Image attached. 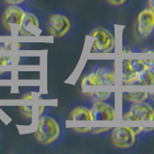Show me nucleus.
I'll list each match as a JSON object with an SVG mask.
<instances>
[{"instance_id":"f257e3e1","label":"nucleus","mask_w":154,"mask_h":154,"mask_svg":"<svg viewBox=\"0 0 154 154\" xmlns=\"http://www.w3.org/2000/svg\"><path fill=\"white\" fill-rule=\"evenodd\" d=\"M38 124L34 133L36 140L42 146L55 147L60 144L66 135V124L62 116L49 106H40Z\"/></svg>"},{"instance_id":"f03ea898","label":"nucleus","mask_w":154,"mask_h":154,"mask_svg":"<svg viewBox=\"0 0 154 154\" xmlns=\"http://www.w3.org/2000/svg\"><path fill=\"white\" fill-rule=\"evenodd\" d=\"M48 33L57 38L67 40L75 31L76 22L73 14L67 11H55L52 13L46 22Z\"/></svg>"},{"instance_id":"7ed1b4c3","label":"nucleus","mask_w":154,"mask_h":154,"mask_svg":"<svg viewBox=\"0 0 154 154\" xmlns=\"http://www.w3.org/2000/svg\"><path fill=\"white\" fill-rule=\"evenodd\" d=\"M45 18L42 14L35 9L26 8L25 16L17 29V34L23 37L38 36L45 29Z\"/></svg>"},{"instance_id":"20e7f679","label":"nucleus","mask_w":154,"mask_h":154,"mask_svg":"<svg viewBox=\"0 0 154 154\" xmlns=\"http://www.w3.org/2000/svg\"><path fill=\"white\" fill-rule=\"evenodd\" d=\"M89 36L94 38L91 52L94 53H112L115 49V36L108 28L96 26L91 29Z\"/></svg>"},{"instance_id":"39448f33","label":"nucleus","mask_w":154,"mask_h":154,"mask_svg":"<svg viewBox=\"0 0 154 154\" xmlns=\"http://www.w3.org/2000/svg\"><path fill=\"white\" fill-rule=\"evenodd\" d=\"M29 6H20V5H8L1 14V23L3 28L8 33L12 31H17L19 25L21 24L26 8Z\"/></svg>"},{"instance_id":"423d86ee","label":"nucleus","mask_w":154,"mask_h":154,"mask_svg":"<svg viewBox=\"0 0 154 154\" xmlns=\"http://www.w3.org/2000/svg\"><path fill=\"white\" fill-rule=\"evenodd\" d=\"M154 32V11L146 8L139 13L135 24V34L140 40L149 37Z\"/></svg>"},{"instance_id":"0eeeda50","label":"nucleus","mask_w":154,"mask_h":154,"mask_svg":"<svg viewBox=\"0 0 154 154\" xmlns=\"http://www.w3.org/2000/svg\"><path fill=\"white\" fill-rule=\"evenodd\" d=\"M124 120H154V108L146 101L132 103L127 112L122 114Z\"/></svg>"},{"instance_id":"6e6552de","label":"nucleus","mask_w":154,"mask_h":154,"mask_svg":"<svg viewBox=\"0 0 154 154\" xmlns=\"http://www.w3.org/2000/svg\"><path fill=\"white\" fill-rule=\"evenodd\" d=\"M136 142V132L131 127H117L113 129L112 143L118 148L132 147Z\"/></svg>"},{"instance_id":"1a4fd4ad","label":"nucleus","mask_w":154,"mask_h":154,"mask_svg":"<svg viewBox=\"0 0 154 154\" xmlns=\"http://www.w3.org/2000/svg\"><path fill=\"white\" fill-rule=\"evenodd\" d=\"M93 120H114L116 119L115 108L107 101H93L90 104Z\"/></svg>"},{"instance_id":"9d476101","label":"nucleus","mask_w":154,"mask_h":154,"mask_svg":"<svg viewBox=\"0 0 154 154\" xmlns=\"http://www.w3.org/2000/svg\"><path fill=\"white\" fill-rule=\"evenodd\" d=\"M66 119L69 120H93L90 105L75 104L70 108Z\"/></svg>"},{"instance_id":"9b49d317","label":"nucleus","mask_w":154,"mask_h":154,"mask_svg":"<svg viewBox=\"0 0 154 154\" xmlns=\"http://www.w3.org/2000/svg\"><path fill=\"white\" fill-rule=\"evenodd\" d=\"M138 73L131 65V62L128 59H125L122 63V85L128 86L133 85L134 81L136 80Z\"/></svg>"},{"instance_id":"f8f14e48","label":"nucleus","mask_w":154,"mask_h":154,"mask_svg":"<svg viewBox=\"0 0 154 154\" xmlns=\"http://www.w3.org/2000/svg\"><path fill=\"white\" fill-rule=\"evenodd\" d=\"M99 70H100V66H95L93 69L87 71V73L83 76L81 81L82 88L86 89V88H90V87L100 86Z\"/></svg>"},{"instance_id":"ddd939ff","label":"nucleus","mask_w":154,"mask_h":154,"mask_svg":"<svg viewBox=\"0 0 154 154\" xmlns=\"http://www.w3.org/2000/svg\"><path fill=\"white\" fill-rule=\"evenodd\" d=\"M100 86H114L116 83V74L113 65L100 66L99 70Z\"/></svg>"},{"instance_id":"4468645a","label":"nucleus","mask_w":154,"mask_h":154,"mask_svg":"<svg viewBox=\"0 0 154 154\" xmlns=\"http://www.w3.org/2000/svg\"><path fill=\"white\" fill-rule=\"evenodd\" d=\"M133 85L154 87V67L147 69L141 73H139Z\"/></svg>"},{"instance_id":"2eb2a0df","label":"nucleus","mask_w":154,"mask_h":154,"mask_svg":"<svg viewBox=\"0 0 154 154\" xmlns=\"http://www.w3.org/2000/svg\"><path fill=\"white\" fill-rule=\"evenodd\" d=\"M148 98V93L144 91H123L122 93V99L126 102L137 103L143 102Z\"/></svg>"},{"instance_id":"dca6fc26","label":"nucleus","mask_w":154,"mask_h":154,"mask_svg":"<svg viewBox=\"0 0 154 154\" xmlns=\"http://www.w3.org/2000/svg\"><path fill=\"white\" fill-rule=\"evenodd\" d=\"M86 94L91 99V101H107L112 96V91H88Z\"/></svg>"},{"instance_id":"f3484780","label":"nucleus","mask_w":154,"mask_h":154,"mask_svg":"<svg viewBox=\"0 0 154 154\" xmlns=\"http://www.w3.org/2000/svg\"><path fill=\"white\" fill-rule=\"evenodd\" d=\"M130 62H131L133 69H135V71H136L138 74L148 69L146 65L143 63V60H142V59H134V60H130Z\"/></svg>"},{"instance_id":"a211bd4d","label":"nucleus","mask_w":154,"mask_h":154,"mask_svg":"<svg viewBox=\"0 0 154 154\" xmlns=\"http://www.w3.org/2000/svg\"><path fill=\"white\" fill-rule=\"evenodd\" d=\"M19 111H20V113L25 118L32 119V115H33L32 106H20V107H19Z\"/></svg>"},{"instance_id":"6ab92c4d","label":"nucleus","mask_w":154,"mask_h":154,"mask_svg":"<svg viewBox=\"0 0 154 154\" xmlns=\"http://www.w3.org/2000/svg\"><path fill=\"white\" fill-rule=\"evenodd\" d=\"M30 0H4L8 5H20V6H27Z\"/></svg>"},{"instance_id":"aec40b11","label":"nucleus","mask_w":154,"mask_h":154,"mask_svg":"<svg viewBox=\"0 0 154 154\" xmlns=\"http://www.w3.org/2000/svg\"><path fill=\"white\" fill-rule=\"evenodd\" d=\"M13 65V59L9 56H0V66H11Z\"/></svg>"},{"instance_id":"412c9836","label":"nucleus","mask_w":154,"mask_h":154,"mask_svg":"<svg viewBox=\"0 0 154 154\" xmlns=\"http://www.w3.org/2000/svg\"><path fill=\"white\" fill-rule=\"evenodd\" d=\"M110 5H112V6H115V7H120L124 5L125 3L127 2V0H106Z\"/></svg>"},{"instance_id":"4be33fe9","label":"nucleus","mask_w":154,"mask_h":154,"mask_svg":"<svg viewBox=\"0 0 154 154\" xmlns=\"http://www.w3.org/2000/svg\"><path fill=\"white\" fill-rule=\"evenodd\" d=\"M72 130L77 133L80 134H87V133H91V127H86V128H79V127H75L72 128Z\"/></svg>"},{"instance_id":"5701e85b","label":"nucleus","mask_w":154,"mask_h":154,"mask_svg":"<svg viewBox=\"0 0 154 154\" xmlns=\"http://www.w3.org/2000/svg\"><path fill=\"white\" fill-rule=\"evenodd\" d=\"M111 130V128H91V133L93 134H101L105 133Z\"/></svg>"},{"instance_id":"b1692460","label":"nucleus","mask_w":154,"mask_h":154,"mask_svg":"<svg viewBox=\"0 0 154 154\" xmlns=\"http://www.w3.org/2000/svg\"><path fill=\"white\" fill-rule=\"evenodd\" d=\"M143 63L146 65L148 69L154 67V59H143Z\"/></svg>"},{"instance_id":"393cba45","label":"nucleus","mask_w":154,"mask_h":154,"mask_svg":"<svg viewBox=\"0 0 154 154\" xmlns=\"http://www.w3.org/2000/svg\"><path fill=\"white\" fill-rule=\"evenodd\" d=\"M147 5H148V8H150L154 11V0H147Z\"/></svg>"},{"instance_id":"a878e982","label":"nucleus","mask_w":154,"mask_h":154,"mask_svg":"<svg viewBox=\"0 0 154 154\" xmlns=\"http://www.w3.org/2000/svg\"><path fill=\"white\" fill-rule=\"evenodd\" d=\"M148 97H150L151 100L154 102V89L151 90L150 91H149V94H148Z\"/></svg>"},{"instance_id":"bb28decb","label":"nucleus","mask_w":154,"mask_h":154,"mask_svg":"<svg viewBox=\"0 0 154 154\" xmlns=\"http://www.w3.org/2000/svg\"><path fill=\"white\" fill-rule=\"evenodd\" d=\"M0 140H1V132H0Z\"/></svg>"}]
</instances>
